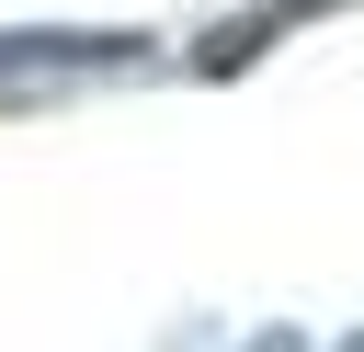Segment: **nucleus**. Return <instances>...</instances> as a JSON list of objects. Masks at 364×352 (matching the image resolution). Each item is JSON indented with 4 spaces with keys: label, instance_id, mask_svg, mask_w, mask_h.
<instances>
[{
    "label": "nucleus",
    "instance_id": "1",
    "mask_svg": "<svg viewBox=\"0 0 364 352\" xmlns=\"http://www.w3.org/2000/svg\"><path fill=\"white\" fill-rule=\"evenodd\" d=\"M136 34H0V79H46V68H114Z\"/></svg>",
    "mask_w": 364,
    "mask_h": 352
},
{
    "label": "nucleus",
    "instance_id": "2",
    "mask_svg": "<svg viewBox=\"0 0 364 352\" xmlns=\"http://www.w3.org/2000/svg\"><path fill=\"white\" fill-rule=\"evenodd\" d=\"M250 352H296V341H284V329H273V341H250Z\"/></svg>",
    "mask_w": 364,
    "mask_h": 352
},
{
    "label": "nucleus",
    "instance_id": "3",
    "mask_svg": "<svg viewBox=\"0 0 364 352\" xmlns=\"http://www.w3.org/2000/svg\"><path fill=\"white\" fill-rule=\"evenodd\" d=\"M341 352H364V341H341Z\"/></svg>",
    "mask_w": 364,
    "mask_h": 352
}]
</instances>
